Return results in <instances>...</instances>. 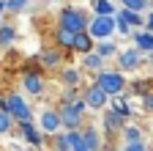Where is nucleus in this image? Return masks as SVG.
Segmentation results:
<instances>
[{
	"label": "nucleus",
	"mask_w": 153,
	"mask_h": 151,
	"mask_svg": "<svg viewBox=\"0 0 153 151\" xmlns=\"http://www.w3.org/2000/svg\"><path fill=\"white\" fill-rule=\"evenodd\" d=\"M90 17H93V14H88V11L79 8V6H63L60 14H57V25L66 28V30H71V33H82V30H88V25H90Z\"/></svg>",
	"instance_id": "nucleus-1"
},
{
	"label": "nucleus",
	"mask_w": 153,
	"mask_h": 151,
	"mask_svg": "<svg viewBox=\"0 0 153 151\" xmlns=\"http://www.w3.org/2000/svg\"><path fill=\"white\" fill-rule=\"evenodd\" d=\"M60 107V118H63V129L71 132V129H82L85 126V113H88V102L79 96L74 102H66V104H57Z\"/></svg>",
	"instance_id": "nucleus-2"
},
{
	"label": "nucleus",
	"mask_w": 153,
	"mask_h": 151,
	"mask_svg": "<svg viewBox=\"0 0 153 151\" xmlns=\"http://www.w3.org/2000/svg\"><path fill=\"white\" fill-rule=\"evenodd\" d=\"M93 80L99 83L109 96H120V93H126V88H128V80H126V71H120V69H101L99 74H93Z\"/></svg>",
	"instance_id": "nucleus-3"
},
{
	"label": "nucleus",
	"mask_w": 153,
	"mask_h": 151,
	"mask_svg": "<svg viewBox=\"0 0 153 151\" xmlns=\"http://www.w3.org/2000/svg\"><path fill=\"white\" fill-rule=\"evenodd\" d=\"M90 36L96 41H101V39H112L115 33H118V20L115 17H101V14H93L90 17V25H88Z\"/></svg>",
	"instance_id": "nucleus-4"
},
{
	"label": "nucleus",
	"mask_w": 153,
	"mask_h": 151,
	"mask_svg": "<svg viewBox=\"0 0 153 151\" xmlns=\"http://www.w3.org/2000/svg\"><path fill=\"white\" fill-rule=\"evenodd\" d=\"M120 71H140L142 63H145V52L140 47H120L118 58H115Z\"/></svg>",
	"instance_id": "nucleus-5"
},
{
	"label": "nucleus",
	"mask_w": 153,
	"mask_h": 151,
	"mask_svg": "<svg viewBox=\"0 0 153 151\" xmlns=\"http://www.w3.org/2000/svg\"><path fill=\"white\" fill-rule=\"evenodd\" d=\"M82 99L88 102V110H93V113H101L107 104H109V93L99 85V83H88L85 88H82Z\"/></svg>",
	"instance_id": "nucleus-6"
},
{
	"label": "nucleus",
	"mask_w": 153,
	"mask_h": 151,
	"mask_svg": "<svg viewBox=\"0 0 153 151\" xmlns=\"http://www.w3.org/2000/svg\"><path fill=\"white\" fill-rule=\"evenodd\" d=\"M16 135L22 137L27 146H44V143H49V135H44L41 132V126L38 124H33V121H19L16 124Z\"/></svg>",
	"instance_id": "nucleus-7"
},
{
	"label": "nucleus",
	"mask_w": 153,
	"mask_h": 151,
	"mask_svg": "<svg viewBox=\"0 0 153 151\" xmlns=\"http://www.w3.org/2000/svg\"><path fill=\"white\" fill-rule=\"evenodd\" d=\"M38 126L44 135H55L63 129V118H60V107H44L38 113Z\"/></svg>",
	"instance_id": "nucleus-8"
},
{
	"label": "nucleus",
	"mask_w": 153,
	"mask_h": 151,
	"mask_svg": "<svg viewBox=\"0 0 153 151\" xmlns=\"http://www.w3.org/2000/svg\"><path fill=\"white\" fill-rule=\"evenodd\" d=\"M36 61L44 66V71H60V69H63V61H66V50L49 47V50H44V52H38Z\"/></svg>",
	"instance_id": "nucleus-9"
},
{
	"label": "nucleus",
	"mask_w": 153,
	"mask_h": 151,
	"mask_svg": "<svg viewBox=\"0 0 153 151\" xmlns=\"http://www.w3.org/2000/svg\"><path fill=\"white\" fill-rule=\"evenodd\" d=\"M6 99H8V113L14 116V121H33V110L30 104L22 99V93H6Z\"/></svg>",
	"instance_id": "nucleus-10"
},
{
	"label": "nucleus",
	"mask_w": 153,
	"mask_h": 151,
	"mask_svg": "<svg viewBox=\"0 0 153 151\" xmlns=\"http://www.w3.org/2000/svg\"><path fill=\"white\" fill-rule=\"evenodd\" d=\"M22 88L25 93H30V96H44V91H47V71H27L22 74Z\"/></svg>",
	"instance_id": "nucleus-11"
},
{
	"label": "nucleus",
	"mask_w": 153,
	"mask_h": 151,
	"mask_svg": "<svg viewBox=\"0 0 153 151\" xmlns=\"http://www.w3.org/2000/svg\"><path fill=\"white\" fill-rule=\"evenodd\" d=\"M126 124H128V118H123L118 110H112V107L101 110V129H104V135H120V129Z\"/></svg>",
	"instance_id": "nucleus-12"
},
{
	"label": "nucleus",
	"mask_w": 153,
	"mask_h": 151,
	"mask_svg": "<svg viewBox=\"0 0 153 151\" xmlns=\"http://www.w3.org/2000/svg\"><path fill=\"white\" fill-rule=\"evenodd\" d=\"M57 80H60L63 88H82L85 71H82V66H63L60 71H57Z\"/></svg>",
	"instance_id": "nucleus-13"
},
{
	"label": "nucleus",
	"mask_w": 153,
	"mask_h": 151,
	"mask_svg": "<svg viewBox=\"0 0 153 151\" xmlns=\"http://www.w3.org/2000/svg\"><path fill=\"white\" fill-rule=\"evenodd\" d=\"M150 91H153V74H150V77H134V80H128V88H126V93L134 96V99L148 96Z\"/></svg>",
	"instance_id": "nucleus-14"
},
{
	"label": "nucleus",
	"mask_w": 153,
	"mask_h": 151,
	"mask_svg": "<svg viewBox=\"0 0 153 151\" xmlns=\"http://www.w3.org/2000/svg\"><path fill=\"white\" fill-rule=\"evenodd\" d=\"M79 66H82V71H88L90 77H93V74H99V71L107 66V61H104L101 55L93 50V52H85V55H79Z\"/></svg>",
	"instance_id": "nucleus-15"
},
{
	"label": "nucleus",
	"mask_w": 153,
	"mask_h": 151,
	"mask_svg": "<svg viewBox=\"0 0 153 151\" xmlns=\"http://www.w3.org/2000/svg\"><path fill=\"white\" fill-rule=\"evenodd\" d=\"M82 135H85V140H88L90 151H101V148H104V140H107V135H104V129H101V126L85 124V126H82Z\"/></svg>",
	"instance_id": "nucleus-16"
},
{
	"label": "nucleus",
	"mask_w": 153,
	"mask_h": 151,
	"mask_svg": "<svg viewBox=\"0 0 153 151\" xmlns=\"http://www.w3.org/2000/svg\"><path fill=\"white\" fill-rule=\"evenodd\" d=\"M118 140H120V143H145V129H142L137 121H128V124L120 129Z\"/></svg>",
	"instance_id": "nucleus-17"
},
{
	"label": "nucleus",
	"mask_w": 153,
	"mask_h": 151,
	"mask_svg": "<svg viewBox=\"0 0 153 151\" xmlns=\"http://www.w3.org/2000/svg\"><path fill=\"white\" fill-rule=\"evenodd\" d=\"M131 41H134V47H140L145 55H153V33L150 30H145V28L134 30L131 33Z\"/></svg>",
	"instance_id": "nucleus-18"
},
{
	"label": "nucleus",
	"mask_w": 153,
	"mask_h": 151,
	"mask_svg": "<svg viewBox=\"0 0 153 151\" xmlns=\"http://www.w3.org/2000/svg\"><path fill=\"white\" fill-rule=\"evenodd\" d=\"M96 50V39L90 36V30H82L74 36V52L76 55H85V52H93Z\"/></svg>",
	"instance_id": "nucleus-19"
},
{
	"label": "nucleus",
	"mask_w": 153,
	"mask_h": 151,
	"mask_svg": "<svg viewBox=\"0 0 153 151\" xmlns=\"http://www.w3.org/2000/svg\"><path fill=\"white\" fill-rule=\"evenodd\" d=\"M74 36H76V33H71V30H66V28L57 25V28H55V47H60V50H66V52H74Z\"/></svg>",
	"instance_id": "nucleus-20"
},
{
	"label": "nucleus",
	"mask_w": 153,
	"mask_h": 151,
	"mask_svg": "<svg viewBox=\"0 0 153 151\" xmlns=\"http://www.w3.org/2000/svg\"><path fill=\"white\" fill-rule=\"evenodd\" d=\"M96 52H99L104 61H115V58H118V52H120V47L115 44L112 39H101V41H96Z\"/></svg>",
	"instance_id": "nucleus-21"
},
{
	"label": "nucleus",
	"mask_w": 153,
	"mask_h": 151,
	"mask_svg": "<svg viewBox=\"0 0 153 151\" xmlns=\"http://www.w3.org/2000/svg\"><path fill=\"white\" fill-rule=\"evenodd\" d=\"M90 14H101V17H115L118 6L112 0H90Z\"/></svg>",
	"instance_id": "nucleus-22"
},
{
	"label": "nucleus",
	"mask_w": 153,
	"mask_h": 151,
	"mask_svg": "<svg viewBox=\"0 0 153 151\" xmlns=\"http://www.w3.org/2000/svg\"><path fill=\"white\" fill-rule=\"evenodd\" d=\"M49 148H52V151H71L68 132L60 129V132H55V135H49Z\"/></svg>",
	"instance_id": "nucleus-23"
},
{
	"label": "nucleus",
	"mask_w": 153,
	"mask_h": 151,
	"mask_svg": "<svg viewBox=\"0 0 153 151\" xmlns=\"http://www.w3.org/2000/svg\"><path fill=\"white\" fill-rule=\"evenodd\" d=\"M68 143H71V151H90L85 135H82V129H71L68 132Z\"/></svg>",
	"instance_id": "nucleus-24"
},
{
	"label": "nucleus",
	"mask_w": 153,
	"mask_h": 151,
	"mask_svg": "<svg viewBox=\"0 0 153 151\" xmlns=\"http://www.w3.org/2000/svg\"><path fill=\"white\" fill-rule=\"evenodd\" d=\"M16 39V28L14 25H0V47H11Z\"/></svg>",
	"instance_id": "nucleus-25"
},
{
	"label": "nucleus",
	"mask_w": 153,
	"mask_h": 151,
	"mask_svg": "<svg viewBox=\"0 0 153 151\" xmlns=\"http://www.w3.org/2000/svg\"><path fill=\"white\" fill-rule=\"evenodd\" d=\"M115 20H118V33H120V36H126V39H131V33H134V28L128 25V20H126V14H123V8H118V14H115Z\"/></svg>",
	"instance_id": "nucleus-26"
},
{
	"label": "nucleus",
	"mask_w": 153,
	"mask_h": 151,
	"mask_svg": "<svg viewBox=\"0 0 153 151\" xmlns=\"http://www.w3.org/2000/svg\"><path fill=\"white\" fill-rule=\"evenodd\" d=\"M120 6L128 8V11H140V14H145V11L150 8V0H120Z\"/></svg>",
	"instance_id": "nucleus-27"
},
{
	"label": "nucleus",
	"mask_w": 153,
	"mask_h": 151,
	"mask_svg": "<svg viewBox=\"0 0 153 151\" xmlns=\"http://www.w3.org/2000/svg\"><path fill=\"white\" fill-rule=\"evenodd\" d=\"M123 8V6H120ZM123 14H126V20H128V25L137 30V28H145V14H140V11H128V8H123Z\"/></svg>",
	"instance_id": "nucleus-28"
},
{
	"label": "nucleus",
	"mask_w": 153,
	"mask_h": 151,
	"mask_svg": "<svg viewBox=\"0 0 153 151\" xmlns=\"http://www.w3.org/2000/svg\"><path fill=\"white\" fill-rule=\"evenodd\" d=\"M14 116H11V113L8 110H0V135H8V132L14 129Z\"/></svg>",
	"instance_id": "nucleus-29"
},
{
	"label": "nucleus",
	"mask_w": 153,
	"mask_h": 151,
	"mask_svg": "<svg viewBox=\"0 0 153 151\" xmlns=\"http://www.w3.org/2000/svg\"><path fill=\"white\" fill-rule=\"evenodd\" d=\"M6 6H8L11 14H22V11L30 6V0H6Z\"/></svg>",
	"instance_id": "nucleus-30"
},
{
	"label": "nucleus",
	"mask_w": 153,
	"mask_h": 151,
	"mask_svg": "<svg viewBox=\"0 0 153 151\" xmlns=\"http://www.w3.org/2000/svg\"><path fill=\"white\" fill-rule=\"evenodd\" d=\"M140 104H142V113H145V116H153V91L148 93V96L140 99Z\"/></svg>",
	"instance_id": "nucleus-31"
},
{
	"label": "nucleus",
	"mask_w": 153,
	"mask_h": 151,
	"mask_svg": "<svg viewBox=\"0 0 153 151\" xmlns=\"http://www.w3.org/2000/svg\"><path fill=\"white\" fill-rule=\"evenodd\" d=\"M148 148H150L148 143H120L118 151H148Z\"/></svg>",
	"instance_id": "nucleus-32"
},
{
	"label": "nucleus",
	"mask_w": 153,
	"mask_h": 151,
	"mask_svg": "<svg viewBox=\"0 0 153 151\" xmlns=\"http://www.w3.org/2000/svg\"><path fill=\"white\" fill-rule=\"evenodd\" d=\"M145 30H150V33H153V8H150V14L145 17Z\"/></svg>",
	"instance_id": "nucleus-33"
},
{
	"label": "nucleus",
	"mask_w": 153,
	"mask_h": 151,
	"mask_svg": "<svg viewBox=\"0 0 153 151\" xmlns=\"http://www.w3.org/2000/svg\"><path fill=\"white\" fill-rule=\"evenodd\" d=\"M0 110H8V99L6 96H0Z\"/></svg>",
	"instance_id": "nucleus-34"
},
{
	"label": "nucleus",
	"mask_w": 153,
	"mask_h": 151,
	"mask_svg": "<svg viewBox=\"0 0 153 151\" xmlns=\"http://www.w3.org/2000/svg\"><path fill=\"white\" fill-rule=\"evenodd\" d=\"M47 3H55V0H47Z\"/></svg>",
	"instance_id": "nucleus-35"
},
{
	"label": "nucleus",
	"mask_w": 153,
	"mask_h": 151,
	"mask_svg": "<svg viewBox=\"0 0 153 151\" xmlns=\"http://www.w3.org/2000/svg\"><path fill=\"white\" fill-rule=\"evenodd\" d=\"M148 151H153V146H150V148H148Z\"/></svg>",
	"instance_id": "nucleus-36"
},
{
	"label": "nucleus",
	"mask_w": 153,
	"mask_h": 151,
	"mask_svg": "<svg viewBox=\"0 0 153 151\" xmlns=\"http://www.w3.org/2000/svg\"><path fill=\"white\" fill-rule=\"evenodd\" d=\"M150 146H153V143H150Z\"/></svg>",
	"instance_id": "nucleus-37"
}]
</instances>
